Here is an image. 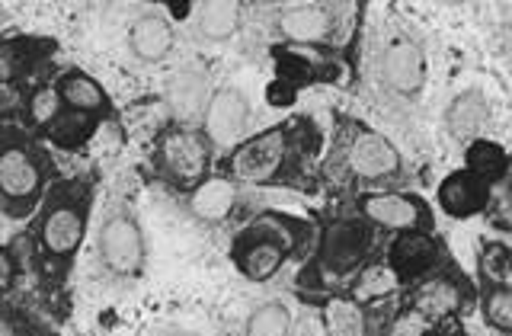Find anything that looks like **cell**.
I'll return each mask as SVG.
<instances>
[{"instance_id": "obj_3", "label": "cell", "mask_w": 512, "mask_h": 336, "mask_svg": "<svg viewBox=\"0 0 512 336\" xmlns=\"http://www.w3.org/2000/svg\"><path fill=\"white\" fill-rule=\"evenodd\" d=\"M52 170L55 167L48 164L45 151L36 141L16 132V128H7L4 148H0V192H4L7 218H23L42 202L45 180Z\"/></svg>"}, {"instance_id": "obj_22", "label": "cell", "mask_w": 512, "mask_h": 336, "mask_svg": "<svg viewBox=\"0 0 512 336\" xmlns=\"http://www.w3.org/2000/svg\"><path fill=\"white\" fill-rule=\"evenodd\" d=\"M397 272L391 266H384V263H365L362 272L356 279H352V301H368V304H375V301H384V298H391L397 292Z\"/></svg>"}, {"instance_id": "obj_11", "label": "cell", "mask_w": 512, "mask_h": 336, "mask_svg": "<svg viewBox=\"0 0 512 336\" xmlns=\"http://www.w3.org/2000/svg\"><path fill=\"white\" fill-rule=\"evenodd\" d=\"M247 116H250V103L237 87L215 90L205 109V138L218 144V148H228L231 141L244 135Z\"/></svg>"}, {"instance_id": "obj_18", "label": "cell", "mask_w": 512, "mask_h": 336, "mask_svg": "<svg viewBox=\"0 0 512 336\" xmlns=\"http://www.w3.org/2000/svg\"><path fill=\"white\" fill-rule=\"evenodd\" d=\"M55 90L61 96L64 109L80 112V116H90V119L100 116V112H106V106H109L106 90L96 84L90 74H84V71H64L58 77Z\"/></svg>"}, {"instance_id": "obj_17", "label": "cell", "mask_w": 512, "mask_h": 336, "mask_svg": "<svg viewBox=\"0 0 512 336\" xmlns=\"http://www.w3.org/2000/svg\"><path fill=\"white\" fill-rule=\"evenodd\" d=\"M128 45H132V55L138 61H164L173 48V26L167 23V16L144 13L132 23Z\"/></svg>"}, {"instance_id": "obj_16", "label": "cell", "mask_w": 512, "mask_h": 336, "mask_svg": "<svg viewBox=\"0 0 512 336\" xmlns=\"http://www.w3.org/2000/svg\"><path fill=\"white\" fill-rule=\"evenodd\" d=\"M336 23H340V16H336L333 7H324V4H308V7H292V10H282L279 20H276V29L288 42H324V39H333L336 36Z\"/></svg>"}, {"instance_id": "obj_12", "label": "cell", "mask_w": 512, "mask_h": 336, "mask_svg": "<svg viewBox=\"0 0 512 336\" xmlns=\"http://www.w3.org/2000/svg\"><path fill=\"white\" fill-rule=\"evenodd\" d=\"M468 295H471L468 279H464L461 272L448 269V272H436V276H429L420 288H416V292L410 295V301H407V308L420 311V314H426L432 320H439V317L461 311V304L468 301Z\"/></svg>"}, {"instance_id": "obj_23", "label": "cell", "mask_w": 512, "mask_h": 336, "mask_svg": "<svg viewBox=\"0 0 512 336\" xmlns=\"http://www.w3.org/2000/svg\"><path fill=\"white\" fill-rule=\"evenodd\" d=\"M240 29V4L228 0H215L199 10V36L208 42H224Z\"/></svg>"}, {"instance_id": "obj_26", "label": "cell", "mask_w": 512, "mask_h": 336, "mask_svg": "<svg viewBox=\"0 0 512 336\" xmlns=\"http://www.w3.org/2000/svg\"><path fill=\"white\" fill-rule=\"evenodd\" d=\"M292 333V311L282 301L260 304L244 327V336H288Z\"/></svg>"}, {"instance_id": "obj_6", "label": "cell", "mask_w": 512, "mask_h": 336, "mask_svg": "<svg viewBox=\"0 0 512 336\" xmlns=\"http://www.w3.org/2000/svg\"><path fill=\"white\" fill-rule=\"evenodd\" d=\"M400 170V154L394 144L372 132L362 122L343 119V132L336 138L327 173L349 176V180H384Z\"/></svg>"}, {"instance_id": "obj_29", "label": "cell", "mask_w": 512, "mask_h": 336, "mask_svg": "<svg viewBox=\"0 0 512 336\" xmlns=\"http://www.w3.org/2000/svg\"><path fill=\"white\" fill-rule=\"evenodd\" d=\"M484 320L500 333H512V292L503 285H484Z\"/></svg>"}, {"instance_id": "obj_19", "label": "cell", "mask_w": 512, "mask_h": 336, "mask_svg": "<svg viewBox=\"0 0 512 336\" xmlns=\"http://www.w3.org/2000/svg\"><path fill=\"white\" fill-rule=\"evenodd\" d=\"M237 205V183H231L228 176H215L205 180L199 189L189 192V212L202 221H224Z\"/></svg>"}, {"instance_id": "obj_8", "label": "cell", "mask_w": 512, "mask_h": 336, "mask_svg": "<svg viewBox=\"0 0 512 336\" xmlns=\"http://www.w3.org/2000/svg\"><path fill=\"white\" fill-rule=\"evenodd\" d=\"M96 244H100V260L112 276H122V279L141 276L148 250H144V234L138 228L135 215L128 212L125 205H116L106 215Z\"/></svg>"}, {"instance_id": "obj_2", "label": "cell", "mask_w": 512, "mask_h": 336, "mask_svg": "<svg viewBox=\"0 0 512 336\" xmlns=\"http://www.w3.org/2000/svg\"><path fill=\"white\" fill-rule=\"evenodd\" d=\"M308 237H311L308 221L279 212H263L234 237L231 260L250 282H266L285 266L288 256L301 253Z\"/></svg>"}, {"instance_id": "obj_28", "label": "cell", "mask_w": 512, "mask_h": 336, "mask_svg": "<svg viewBox=\"0 0 512 336\" xmlns=\"http://www.w3.org/2000/svg\"><path fill=\"white\" fill-rule=\"evenodd\" d=\"M480 279L484 285H503L509 288V247L500 240H490V244L480 247Z\"/></svg>"}, {"instance_id": "obj_25", "label": "cell", "mask_w": 512, "mask_h": 336, "mask_svg": "<svg viewBox=\"0 0 512 336\" xmlns=\"http://www.w3.org/2000/svg\"><path fill=\"white\" fill-rule=\"evenodd\" d=\"M506 167H509V157H506V151L496 141L480 138V141H474L471 148H468V167H464V170L477 173L480 180H487L490 186L503 180Z\"/></svg>"}, {"instance_id": "obj_15", "label": "cell", "mask_w": 512, "mask_h": 336, "mask_svg": "<svg viewBox=\"0 0 512 336\" xmlns=\"http://www.w3.org/2000/svg\"><path fill=\"white\" fill-rule=\"evenodd\" d=\"M490 183L471 170L448 173L439 186V205L448 218H471L490 208Z\"/></svg>"}, {"instance_id": "obj_27", "label": "cell", "mask_w": 512, "mask_h": 336, "mask_svg": "<svg viewBox=\"0 0 512 336\" xmlns=\"http://www.w3.org/2000/svg\"><path fill=\"white\" fill-rule=\"evenodd\" d=\"M26 112H29V122L36 125V128H52L55 125V119L64 112V103H61V96H58V90L55 87H48V84H42V87H36L29 93V103H26Z\"/></svg>"}, {"instance_id": "obj_21", "label": "cell", "mask_w": 512, "mask_h": 336, "mask_svg": "<svg viewBox=\"0 0 512 336\" xmlns=\"http://www.w3.org/2000/svg\"><path fill=\"white\" fill-rule=\"evenodd\" d=\"M324 336H368V317L359 301L336 295L324 304Z\"/></svg>"}, {"instance_id": "obj_10", "label": "cell", "mask_w": 512, "mask_h": 336, "mask_svg": "<svg viewBox=\"0 0 512 336\" xmlns=\"http://www.w3.org/2000/svg\"><path fill=\"white\" fill-rule=\"evenodd\" d=\"M384 84L400 96H416L426 84V55L423 48L407 36H397L381 58Z\"/></svg>"}, {"instance_id": "obj_1", "label": "cell", "mask_w": 512, "mask_h": 336, "mask_svg": "<svg viewBox=\"0 0 512 336\" xmlns=\"http://www.w3.org/2000/svg\"><path fill=\"white\" fill-rule=\"evenodd\" d=\"M314 144H317L314 122L295 116L247 141H240L231 151V157H224L221 170L231 183L311 189L304 183V160L314 154Z\"/></svg>"}, {"instance_id": "obj_5", "label": "cell", "mask_w": 512, "mask_h": 336, "mask_svg": "<svg viewBox=\"0 0 512 336\" xmlns=\"http://www.w3.org/2000/svg\"><path fill=\"white\" fill-rule=\"evenodd\" d=\"M90 215V183L64 180L45 196V212L39 218V240L48 263H68L77 253Z\"/></svg>"}, {"instance_id": "obj_20", "label": "cell", "mask_w": 512, "mask_h": 336, "mask_svg": "<svg viewBox=\"0 0 512 336\" xmlns=\"http://www.w3.org/2000/svg\"><path fill=\"white\" fill-rule=\"evenodd\" d=\"M490 119V103L480 90H464L461 96H455L452 106L445 112V128L452 138H471L477 135L484 122Z\"/></svg>"}, {"instance_id": "obj_14", "label": "cell", "mask_w": 512, "mask_h": 336, "mask_svg": "<svg viewBox=\"0 0 512 336\" xmlns=\"http://www.w3.org/2000/svg\"><path fill=\"white\" fill-rule=\"evenodd\" d=\"M439 240L432 234H420V231H404L397 234V240L388 250V266L397 272L400 282H413L420 276H429L432 269L439 266Z\"/></svg>"}, {"instance_id": "obj_9", "label": "cell", "mask_w": 512, "mask_h": 336, "mask_svg": "<svg viewBox=\"0 0 512 336\" xmlns=\"http://www.w3.org/2000/svg\"><path fill=\"white\" fill-rule=\"evenodd\" d=\"M356 208L381 228L432 234L429 202L423 196H413V192H365L356 199Z\"/></svg>"}, {"instance_id": "obj_24", "label": "cell", "mask_w": 512, "mask_h": 336, "mask_svg": "<svg viewBox=\"0 0 512 336\" xmlns=\"http://www.w3.org/2000/svg\"><path fill=\"white\" fill-rule=\"evenodd\" d=\"M276 55V68H279V84H317V80H327L330 74L324 68H317L314 61H308V55H298L295 48H282L276 45L272 48Z\"/></svg>"}, {"instance_id": "obj_4", "label": "cell", "mask_w": 512, "mask_h": 336, "mask_svg": "<svg viewBox=\"0 0 512 336\" xmlns=\"http://www.w3.org/2000/svg\"><path fill=\"white\" fill-rule=\"evenodd\" d=\"M368 250H372V228L362 218H336L320 234V247L311 266L298 276L301 288H324V282H349L359 276Z\"/></svg>"}, {"instance_id": "obj_13", "label": "cell", "mask_w": 512, "mask_h": 336, "mask_svg": "<svg viewBox=\"0 0 512 336\" xmlns=\"http://www.w3.org/2000/svg\"><path fill=\"white\" fill-rule=\"evenodd\" d=\"M208 74L202 68H183L167 80V106L173 125L192 128L208 109Z\"/></svg>"}, {"instance_id": "obj_7", "label": "cell", "mask_w": 512, "mask_h": 336, "mask_svg": "<svg viewBox=\"0 0 512 336\" xmlns=\"http://www.w3.org/2000/svg\"><path fill=\"white\" fill-rule=\"evenodd\" d=\"M154 167L173 189H199L212 170V141L199 128L167 125L154 144Z\"/></svg>"}]
</instances>
